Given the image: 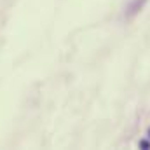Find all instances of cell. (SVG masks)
<instances>
[{
	"mask_svg": "<svg viewBox=\"0 0 150 150\" xmlns=\"http://www.w3.org/2000/svg\"><path fill=\"white\" fill-rule=\"evenodd\" d=\"M140 145H142V147H143V149H149L150 145H149V142H142V143H140Z\"/></svg>",
	"mask_w": 150,
	"mask_h": 150,
	"instance_id": "cell-1",
	"label": "cell"
}]
</instances>
